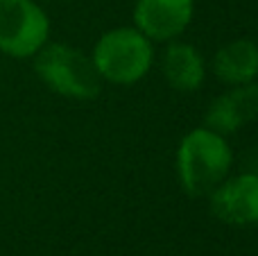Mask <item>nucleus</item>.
<instances>
[{"label": "nucleus", "instance_id": "obj_1", "mask_svg": "<svg viewBox=\"0 0 258 256\" xmlns=\"http://www.w3.org/2000/svg\"><path fill=\"white\" fill-rule=\"evenodd\" d=\"M233 163L227 139L211 127L188 132L179 143L177 170L183 190L192 198L211 195L224 179Z\"/></svg>", "mask_w": 258, "mask_h": 256}, {"label": "nucleus", "instance_id": "obj_2", "mask_svg": "<svg viewBox=\"0 0 258 256\" xmlns=\"http://www.w3.org/2000/svg\"><path fill=\"white\" fill-rule=\"evenodd\" d=\"M34 68L36 75L63 98L91 100L102 86L93 59L63 43H45L34 54Z\"/></svg>", "mask_w": 258, "mask_h": 256}, {"label": "nucleus", "instance_id": "obj_3", "mask_svg": "<svg viewBox=\"0 0 258 256\" xmlns=\"http://www.w3.org/2000/svg\"><path fill=\"white\" fill-rule=\"evenodd\" d=\"M93 63L100 77L113 84H134L152 68V41L136 27L104 32L93 48Z\"/></svg>", "mask_w": 258, "mask_h": 256}, {"label": "nucleus", "instance_id": "obj_4", "mask_svg": "<svg viewBox=\"0 0 258 256\" xmlns=\"http://www.w3.org/2000/svg\"><path fill=\"white\" fill-rule=\"evenodd\" d=\"M50 36L45 12L32 0H0V50L9 57H34Z\"/></svg>", "mask_w": 258, "mask_h": 256}, {"label": "nucleus", "instance_id": "obj_5", "mask_svg": "<svg viewBox=\"0 0 258 256\" xmlns=\"http://www.w3.org/2000/svg\"><path fill=\"white\" fill-rule=\"evenodd\" d=\"M195 0H136L134 21L150 41L177 39L190 25Z\"/></svg>", "mask_w": 258, "mask_h": 256}, {"label": "nucleus", "instance_id": "obj_6", "mask_svg": "<svg viewBox=\"0 0 258 256\" xmlns=\"http://www.w3.org/2000/svg\"><path fill=\"white\" fill-rule=\"evenodd\" d=\"M211 211L227 225H258V175L247 172L224 179L211 193Z\"/></svg>", "mask_w": 258, "mask_h": 256}, {"label": "nucleus", "instance_id": "obj_7", "mask_svg": "<svg viewBox=\"0 0 258 256\" xmlns=\"http://www.w3.org/2000/svg\"><path fill=\"white\" fill-rule=\"evenodd\" d=\"M258 118V82L231 86V91L213 100L206 113V125L218 134L227 136L242 125Z\"/></svg>", "mask_w": 258, "mask_h": 256}, {"label": "nucleus", "instance_id": "obj_8", "mask_svg": "<svg viewBox=\"0 0 258 256\" xmlns=\"http://www.w3.org/2000/svg\"><path fill=\"white\" fill-rule=\"evenodd\" d=\"M213 73L222 84L238 86L258 77V41L236 39L222 45L213 57Z\"/></svg>", "mask_w": 258, "mask_h": 256}, {"label": "nucleus", "instance_id": "obj_9", "mask_svg": "<svg viewBox=\"0 0 258 256\" xmlns=\"http://www.w3.org/2000/svg\"><path fill=\"white\" fill-rule=\"evenodd\" d=\"M206 63L200 50L188 43H172L163 54V77L174 91L192 93L204 84Z\"/></svg>", "mask_w": 258, "mask_h": 256}]
</instances>
